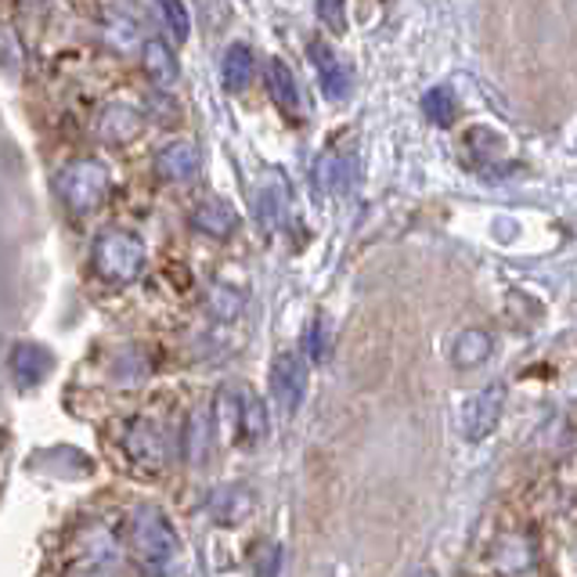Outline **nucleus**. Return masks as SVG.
I'll list each match as a JSON object with an SVG mask.
<instances>
[{"label":"nucleus","instance_id":"nucleus-1","mask_svg":"<svg viewBox=\"0 0 577 577\" xmlns=\"http://www.w3.org/2000/svg\"><path fill=\"white\" fill-rule=\"evenodd\" d=\"M94 271L112 286H127L145 271V242L135 231L123 228H106L94 239Z\"/></svg>","mask_w":577,"mask_h":577},{"label":"nucleus","instance_id":"nucleus-2","mask_svg":"<svg viewBox=\"0 0 577 577\" xmlns=\"http://www.w3.org/2000/svg\"><path fill=\"white\" fill-rule=\"evenodd\" d=\"M130 549H135V559L141 564V570L148 574H167L181 541H177L173 527L167 524V516L159 509H141L130 524Z\"/></svg>","mask_w":577,"mask_h":577},{"label":"nucleus","instance_id":"nucleus-3","mask_svg":"<svg viewBox=\"0 0 577 577\" xmlns=\"http://www.w3.org/2000/svg\"><path fill=\"white\" fill-rule=\"evenodd\" d=\"M58 191H62V199L69 210H94V206L109 196V173L101 162L94 159H80L72 162V167L62 173V181H58Z\"/></svg>","mask_w":577,"mask_h":577},{"label":"nucleus","instance_id":"nucleus-4","mask_svg":"<svg viewBox=\"0 0 577 577\" xmlns=\"http://www.w3.org/2000/svg\"><path fill=\"white\" fill-rule=\"evenodd\" d=\"M235 401L228 405V397H220V405L231 411V440L235 444H260L271 430L268 408L253 390H231Z\"/></svg>","mask_w":577,"mask_h":577},{"label":"nucleus","instance_id":"nucleus-5","mask_svg":"<svg viewBox=\"0 0 577 577\" xmlns=\"http://www.w3.org/2000/svg\"><path fill=\"white\" fill-rule=\"evenodd\" d=\"M501 411H506V387H484L480 394H472L462 408V437L466 440H484L498 430Z\"/></svg>","mask_w":577,"mask_h":577},{"label":"nucleus","instance_id":"nucleus-6","mask_svg":"<svg viewBox=\"0 0 577 577\" xmlns=\"http://www.w3.org/2000/svg\"><path fill=\"white\" fill-rule=\"evenodd\" d=\"M271 394L286 411H296L307 394V361L296 350L278 354L271 361Z\"/></svg>","mask_w":577,"mask_h":577},{"label":"nucleus","instance_id":"nucleus-7","mask_svg":"<svg viewBox=\"0 0 577 577\" xmlns=\"http://www.w3.org/2000/svg\"><path fill=\"white\" fill-rule=\"evenodd\" d=\"M123 451L130 462H138L141 469H159L167 462V440H162L159 422L152 419H130L123 434Z\"/></svg>","mask_w":577,"mask_h":577},{"label":"nucleus","instance_id":"nucleus-8","mask_svg":"<svg viewBox=\"0 0 577 577\" xmlns=\"http://www.w3.org/2000/svg\"><path fill=\"white\" fill-rule=\"evenodd\" d=\"M307 51H310V62L318 69V83H321L325 98L344 101L350 94V69L344 66V58H339L325 40H310Z\"/></svg>","mask_w":577,"mask_h":577},{"label":"nucleus","instance_id":"nucleus-9","mask_svg":"<svg viewBox=\"0 0 577 577\" xmlns=\"http://www.w3.org/2000/svg\"><path fill=\"white\" fill-rule=\"evenodd\" d=\"M199 167H202V156L191 141H170L156 152V170L167 177V181L185 185L199 173Z\"/></svg>","mask_w":577,"mask_h":577},{"label":"nucleus","instance_id":"nucleus-10","mask_svg":"<svg viewBox=\"0 0 577 577\" xmlns=\"http://www.w3.org/2000/svg\"><path fill=\"white\" fill-rule=\"evenodd\" d=\"M191 228L202 235H213V239H228V235L239 228V213H235L231 202L225 199H202L196 210H191Z\"/></svg>","mask_w":577,"mask_h":577},{"label":"nucleus","instance_id":"nucleus-11","mask_svg":"<svg viewBox=\"0 0 577 577\" xmlns=\"http://www.w3.org/2000/svg\"><path fill=\"white\" fill-rule=\"evenodd\" d=\"M141 112L138 109H130V106H109L106 112L98 116V135L101 141H109V145H127V141H135L141 135Z\"/></svg>","mask_w":577,"mask_h":577},{"label":"nucleus","instance_id":"nucleus-12","mask_svg":"<svg viewBox=\"0 0 577 577\" xmlns=\"http://www.w3.org/2000/svg\"><path fill=\"white\" fill-rule=\"evenodd\" d=\"M268 94L286 116H300V83H296V72L282 62V58H271L268 62Z\"/></svg>","mask_w":577,"mask_h":577},{"label":"nucleus","instance_id":"nucleus-13","mask_svg":"<svg viewBox=\"0 0 577 577\" xmlns=\"http://www.w3.org/2000/svg\"><path fill=\"white\" fill-rule=\"evenodd\" d=\"M495 354V339L491 332H484V329H466V332H458L455 339V347H451V361L458 368H480L487 358Z\"/></svg>","mask_w":577,"mask_h":577},{"label":"nucleus","instance_id":"nucleus-14","mask_svg":"<svg viewBox=\"0 0 577 577\" xmlns=\"http://www.w3.org/2000/svg\"><path fill=\"white\" fill-rule=\"evenodd\" d=\"M220 77H225L228 91H246L257 77V58L246 43H231L225 54V66H220Z\"/></svg>","mask_w":577,"mask_h":577},{"label":"nucleus","instance_id":"nucleus-15","mask_svg":"<svg viewBox=\"0 0 577 577\" xmlns=\"http://www.w3.org/2000/svg\"><path fill=\"white\" fill-rule=\"evenodd\" d=\"M286 202H289V188L278 173H271L268 181H263L260 196H257V213H260V225L275 231L278 225H282L286 217Z\"/></svg>","mask_w":577,"mask_h":577},{"label":"nucleus","instance_id":"nucleus-16","mask_svg":"<svg viewBox=\"0 0 577 577\" xmlns=\"http://www.w3.org/2000/svg\"><path fill=\"white\" fill-rule=\"evenodd\" d=\"M145 72L159 87H170L177 80V58H173V51L162 40H148L145 43Z\"/></svg>","mask_w":577,"mask_h":577},{"label":"nucleus","instance_id":"nucleus-17","mask_svg":"<svg viewBox=\"0 0 577 577\" xmlns=\"http://www.w3.org/2000/svg\"><path fill=\"white\" fill-rule=\"evenodd\" d=\"M210 509H213V516L220 524H239L242 516L253 509V498H249L242 487H225V491H217Z\"/></svg>","mask_w":577,"mask_h":577},{"label":"nucleus","instance_id":"nucleus-18","mask_svg":"<svg viewBox=\"0 0 577 577\" xmlns=\"http://www.w3.org/2000/svg\"><path fill=\"white\" fill-rule=\"evenodd\" d=\"M422 112L430 116V123L437 127H451L455 116H458V98L451 87H434V91H426L422 98Z\"/></svg>","mask_w":577,"mask_h":577},{"label":"nucleus","instance_id":"nucleus-19","mask_svg":"<svg viewBox=\"0 0 577 577\" xmlns=\"http://www.w3.org/2000/svg\"><path fill=\"white\" fill-rule=\"evenodd\" d=\"M315 173H318V188H325V191H339V188H347V181H350V167L339 152L321 156Z\"/></svg>","mask_w":577,"mask_h":577},{"label":"nucleus","instance_id":"nucleus-20","mask_svg":"<svg viewBox=\"0 0 577 577\" xmlns=\"http://www.w3.org/2000/svg\"><path fill=\"white\" fill-rule=\"evenodd\" d=\"M210 307H213V315H217V318L231 321V318L242 310V296H239V292H231L228 286H217V289L210 292Z\"/></svg>","mask_w":577,"mask_h":577},{"label":"nucleus","instance_id":"nucleus-21","mask_svg":"<svg viewBox=\"0 0 577 577\" xmlns=\"http://www.w3.org/2000/svg\"><path fill=\"white\" fill-rule=\"evenodd\" d=\"M307 354L315 361H325V354H329V336H325V318H315L307 329Z\"/></svg>","mask_w":577,"mask_h":577},{"label":"nucleus","instance_id":"nucleus-22","mask_svg":"<svg viewBox=\"0 0 577 577\" xmlns=\"http://www.w3.org/2000/svg\"><path fill=\"white\" fill-rule=\"evenodd\" d=\"M159 11H162V19L170 22L173 37H177V40H185V37H188V11H185L181 4H162Z\"/></svg>","mask_w":577,"mask_h":577},{"label":"nucleus","instance_id":"nucleus-23","mask_svg":"<svg viewBox=\"0 0 577 577\" xmlns=\"http://www.w3.org/2000/svg\"><path fill=\"white\" fill-rule=\"evenodd\" d=\"M318 14H321V19H329L336 29H344V8H336V4H321Z\"/></svg>","mask_w":577,"mask_h":577},{"label":"nucleus","instance_id":"nucleus-24","mask_svg":"<svg viewBox=\"0 0 577 577\" xmlns=\"http://www.w3.org/2000/svg\"><path fill=\"white\" fill-rule=\"evenodd\" d=\"M411 577H437V574H434V570H416Z\"/></svg>","mask_w":577,"mask_h":577}]
</instances>
